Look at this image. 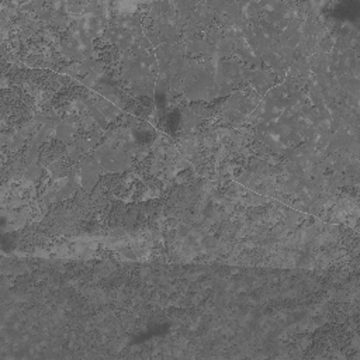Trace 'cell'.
Listing matches in <instances>:
<instances>
[{
    "label": "cell",
    "mask_w": 360,
    "mask_h": 360,
    "mask_svg": "<svg viewBox=\"0 0 360 360\" xmlns=\"http://www.w3.org/2000/svg\"><path fill=\"white\" fill-rule=\"evenodd\" d=\"M82 180L87 190L92 189L93 185L97 182V169L93 165H87L82 171Z\"/></svg>",
    "instance_id": "obj_1"
}]
</instances>
